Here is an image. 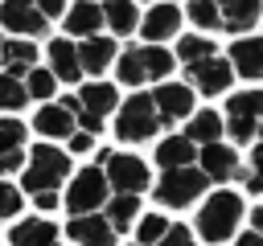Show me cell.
<instances>
[{
  "instance_id": "obj_1",
  "label": "cell",
  "mask_w": 263,
  "mask_h": 246,
  "mask_svg": "<svg viewBox=\"0 0 263 246\" xmlns=\"http://www.w3.org/2000/svg\"><path fill=\"white\" fill-rule=\"evenodd\" d=\"M70 180V156L62 148H53L49 139L45 144H33L29 156H25V172H21V189L33 197L37 209H53L62 205L58 189Z\"/></svg>"
},
{
  "instance_id": "obj_2",
  "label": "cell",
  "mask_w": 263,
  "mask_h": 246,
  "mask_svg": "<svg viewBox=\"0 0 263 246\" xmlns=\"http://www.w3.org/2000/svg\"><path fill=\"white\" fill-rule=\"evenodd\" d=\"M242 217H247L242 197H238L234 189H218V193H210V197L201 201V209H197V234H193V238H201V242H210V246L230 242V238L238 234Z\"/></svg>"
},
{
  "instance_id": "obj_3",
  "label": "cell",
  "mask_w": 263,
  "mask_h": 246,
  "mask_svg": "<svg viewBox=\"0 0 263 246\" xmlns=\"http://www.w3.org/2000/svg\"><path fill=\"white\" fill-rule=\"evenodd\" d=\"M177 57L164 45H127L115 61V78L123 86H148V82H168Z\"/></svg>"
},
{
  "instance_id": "obj_4",
  "label": "cell",
  "mask_w": 263,
  "mask_h": 246,
  "mask_svg": "<svg viewBox=\"0 0 263 246\" xmlns=\"http://www.w3.org/2000/svg\"><path fill=\"white\" fill-rule=\"evenodd\" d=\"M66 102H70V111H74V127L86 131V135H99L103 123H107V115L115 111L119 94H115L111 82H86V86H82L74 98H66Z\"/></svg>"
},
{
  "instance_id": "obj_5",
  "label": "cell",
  "mask_w": 263,
  "mask_h": 246,
  "mask_svg": "<svg viewBox=\"0 0 263 246\" xmlns=\"http://www.w3.org/2000/svg\"><path fill=\"white\" fill-rule=\"evenodd\" d=\"M99 168L107 176V189L115 197H140L148 184H152V172L140 156H127V152H103L99 156Z\"/></svg>"
},
{
  "instance_id": "obj_6",
  "label": "cell",
  "mask_w": 263,
  "mask_h": 246,
  "mask_svg": "<svg viewBox=\"0 0 263 246\" xmlns=\"http://www.w3.org/2000/svg\"><path fill=\"white\" fill-rule=\"evenodd\" d=\"M111 201V189H107V176L99 164H86L82 172L70 176L66 184V197L62 205L70 209V217H82V213H103V205Z\"/></svg>"
},
{
  "instance_id": "obj_7",
  "label": "cell",
  "mask_w": 263,
  "mask_h": 246,
  "mask_svg": "<svg viewBox=\"0 0 263 246\" xmlns=\"http://www.w3.org/2000/svg\"><path fill=\"white\" fill-rule=\"evenodd\" d=\"M164 123L152 107V94H132L127 102H119V115H115V139L123 144H140L148 135H156Z\"/></svg>"
},
{
  "instance_id": "obj_8",
  "label": "cell",
  "mask_w": 263,
  "mask_h": 246,
  "mask_svg": "<svg viewBox=\"0 0 263 246\" xmlns=\"http://www.w3.org/2000/svg\"><path fill=\"white\" fill-rule=\"evenodd\" d=\"M205 189H210L205 172H201L197 164H185V168L160 172V180H156V201L168 205V209H185V205H193Z\"/></svg>"
},
{
  "instance_id": "obj_9",
  "label": "cell",
  "mask_w": 263,
  "mask_h": 246,
  "mask_svg": "<svg viewBox=\"0 0 263 246\" xmlns=\"http://www.w3.org/2000/svg\"><path fill=\"white\" fill-rule=\"evenodd\" d=\"M259 123H263V90H238V94H230L226 115H222V127L230 131V139L234 144H255Z\"/></svg>"
},
{
  "instance_id": "obj_10",
  "label": "cell",
  "mask_w": 263,
  "mask_h": 246,
  "mask_svg": "<svg viewBox=\"0 0 263 246\" xmlns=\"http://www.w3.org/2000/svg\"><path fill=\"white\" fill-rule=\"evenodd\" d=\"M230 82H234V70H230V61H226V53H210V57H197V61L185 66V86H189L193 94L214 98V94H226Z\"/></svg>"
},
{
  "instance_id": "obj_11",
  "label": "cell",
  "mask_w": 263,
  "mask_h": 246,
  "mask_svg": "<svg viewBox=\"0 0 263 246\" xmlns=\"http://www.w3.org/2000/svg\"><path fill=\"white\" fill-rule=\"evenodd\" d=\"M148 94H152V107H156L164 127H173V123H181L197 111V94L185 82H156V90H148Z\"/></svg>"
},
{
  "instance_id": "obj_12",
  "label": "cell",
  "mask_w": 263,
  "mask_h": 246,
  "mask_svg": "<svg viewBox=\"0 0 263 246\" xmlns=\"http://www.w3.org/2000/svg\"><path fill=\"white\" fill-rule=\"evenodd\" d=\"M214 12H218V29L222 33H251L259 20H263V0H210Z\"/></svg>"
},
{
  "instance_id": "obj_13",
  "label": "cell",
  "mask_w": 263,
  "mask_h": 246,
  "mask_svg": "<svg viewBox=\"0 0 263 246\" xmlns=\"http://www.w3.org/2000/svg\"><path fill=\"white\" fill-rule=\"evenodd\" d=\"M201 172H205V180L210 184H226L234 172H238V152H234V144H226V139H218V144H205V148H197V160H193Z\"/></svg>"
},
{
  "instance_id": "obj_14",
  "label": "cell",
  "mask_w": 263,
  "mask_h": 246,
  "mask_svg": "<svg viewBox=\"0 0 263 246\" xmlns=\"http://www.w3.org/2000/svg\"><path fill=\"white\" fill-rule=\"evenodd\" d=\"M0 25L12 29V33H21V37H41L49 29V20L37 12L33 0H4L0 4Z\"/></svg>"
},
{
  "instance_id": "obj_15",
  "label": "cell",
  "mask_w": 263,
  "mask_h": 246,
  "mask_svg": "<svg viewBox=\"0 0 263 246\" xmlns=\"http://www.w3.org/2000/svg\"><path fill=\"white\" fill-rule=\"evenodd\" d=\"M226 61L247 82H263V37H238V41H230Z\"/></svg>"
},
{
  "instance_id": "obj_16",
  "label": "cell",
  "mask_w": 263,
  "mask_h": 246,
  "mask_svg": "<svg viewBox=\"0 0 263 246\" xmlns=\"http://www.w3.org/2000/svg\"><path fill=\"white\" fill-rule=\"evenodd\" d=\"M66 238H74L78 246H115V242H119V234L107 225V217H103V213H82V217H70Z\"/></svg>"
},
{
  "instance_id": "obj_17",
  "label": "cell",
  "mask_w": 263,
  "mask_h": 246,
  "mask_svg": "<svg viewBox=\"0 0 263 246\" xmlns=\"http://www.w3.org/2000/svg\"><path fill=\"white\" fill-rule=\"evenodd\" d=\"M140 33L148 37L144 45H160L164 37H177L181 33V8L177 4H152L148 16L140 20Z\"/></svg>"
},
{
  "instance_id": "obj_18",
  "label": "cell",
  "mask_w": 263,
  "mask_h": 246,
  "mask_svg": "<svg viewBox=\"0 0 263 246\" xmlns=\"http://www.w3.org/2000/svg\"><path fill=\"white\" fill-rule=\"evenodd\" d=\"M33 127H37L41 135H49V139H70V135L78 131V127H74V111H70L66 98H62V102H45V107L37 111Z\"/></svg>"
},
{
  "instance_id": "obj_19",
  "label": "cell",
  "mask_w": 263,
  "mask_h": 246,
  "mask_svg": "<svg viewBox=\"0 0 263 246\" xmlns=\"http://www.w3.org/2000/svg\"><path fill=\"white\" fill-rule=\"evenodd\" d=\"M25 168V127L16 119H0V172Z\"/></svg>"
},
{
  "instance_id": "obj_20",
  "label": "cell",
  "mask_w": 263,
  "mask_h": 246,
  "mask_svg": "<svg viewBox=\"0 0 263 246\" xmlns=\"http://www.w3.org/2000/svg\"><path fill=\"white\" fill-rule=\"evenodd\" d=\"M99 29H103V8L99 4H90V0H78V4H70L66 8V33L70 37H99Z\"/></svg>"
},
{
  "instance_id": "obj_21",
  "label": "cell",
  "mask_w": 263,
  "mask_h": 246,
  "mask_svg": "<svg viewBox=\"0 0 263 246\" xmlns=\"http://www.w3.org/2000/svg\"><path fill=\"white\" fill-rule=\"evenodd\" d=\"M49 74H53L58 82H78V78H82L78 45H74V41H66V37L49 41Z\"/></svg>"
},
{
  "instance_id": "obj_22",
  "label": "cell",
  "mask_w": 263,
  "mask_h": 246,
  "mask_svg": "<svg viewBox=\"0 0 263 246\" xmlns=\"http://www.w3.org/2000/svg\"><path fill=\"white\" fill-rule=\"evenodd\" d=\"M8 242L12 246H58V225L45 221V217H25V221L12 225Z\"/></svg>"
},
{
  "instance_id": "obj_23",
  "label": "cell",
  "mask_w": 263,
  "mask_h": 246,
  "mask_svg": "<svg viewBox=\"0 0 263 246\" xmlns=\"http://www.w3.org/2000/svg\"><path fill=\"white\" fill-rule=\"evenodd\" d=\"M115 61V37H86L78 45V66L82 74H103Z\"/></svg>"
},
{
  "instance_id": "obj_24",
  "label": "cell",
  "mask_w": 263,
  "mask_h": 246,
  "mask_svg": "<svg viewBox=\"0 0 263 246\" xmlns=\"http://www.w3.org/2000/svg\"><path fill=\"white\" fill-rule=\"evenodd\" d=\"M181 135H185L189 144L205 148V144H218V139L226 135V127H222V115H218V111H193Z\"/></svg>"
},
{
  "instance_id": "obj_25",
  "label": "cell",
  "mask_w": 263,
  "mask_h": 246,
  "mask_svg": "<svg viewBox=\"0 0 263 246\" xmlns=\"http://www.w3.org/2000/svg\"><path fill=\"white\" fill-rule=\"evenodd\" d=\"M193 160H197V144H189L181 131H177V135H164V139L156 144V164H160V172L185 168V164H193Z\"/></svg>"
},
{
  "instance_id": "obj_26",
  "label": "cell",
  "mask_w": 263,
  "mask_h": 246,
  "mask_svg": "<svg viewBox=\"0 0 263 246\" xmlns=\"http://www.w3.org/2000/svg\"><path fill=\"white\" fill-rule=\"evenodd\" d=\"M103 25L115 33V37H127L140 29V12H136V0H103Z\"/></svg>"
},
{
  "instance_id": "obj_27",
  "label": "cell",
  "mask_w": 263,
  "mask_h": 246,
  "mask_svg": "<svg viewBox=\"0 0 263 246\" xmlns=\"http://www.w3.org/2000/svg\"><path fill=\"white\" fill-rule=\"evenodd\" d=\"M0 66H8L12 78L29 74V70L37 66V45H33V41H4V49H0Z\"/></svg>"
},
{
  "instance_id": "obj_28",
  "label": "cell",
  "mask_w": 263,
  "mask_h": 246,
  "mask_svg": "<svg viewBox=\"0 0 263 246\" xmlns=\"http://www.w3.org/2000/svg\"><path fill=\"white\" fill-rule=\"evenodd\" d=\"M103 217H107V225H111L115 234H127L132 221L140 217V197H115V193H111V201L103 205Z\"/></svg>"
},
{
  "instance_id": "obj_29",
  "label": "cell",
  "mask_w": 263,
  "mask_h": 246,
  "mask_svg": "<svg viewBox=\"0 0 263 246\" xmlns=\"http://www.w3.org/2000/svg\"><path fill=\"white\" fill-rule=\"evenodd\" d=\"M238 180H242V189L247 193H263V148L259 144H251V156H247V164H238V172H234Z\"/></svg>"
},
{
  "instance_id": "obj_30",
  "label": "cell",
  "mask_w": 263,
  "mask_h": 246,
  "mask_svg": "<svg viewBox=\"0 0 263 246\" xmlns=\"http://www.w3.org/2000/svg\"><path fill=\"white\" fill-rule=\"evenodd\" d=\"M210 53H218V41H214V37H197V33H193V37H181V41H177V53H173V57H177L181 66H189V61L210 57Z\"/></svg>"
},
{
  "instance_id": "obj_31",
  "label": "cell",
  "mask_w": 263,
  "mask_h": 246,
  "mask_svg": "<svg viewBox=\"0 0 263 246\" xmlns=\"http://www.w3.org/2000/svg\"><path fill=\"white\" fill-rule=\"evenodd\" d=\"M164 230H168V221H164L160 213H144V217H136V246H156V242L164 238Z\"/></svg>"
},
{
  "instance_id": "obj_32",
  "label": "cell",
  "mask_w": 263,
  "mask_h": 246,
  "mask_svg": "<svg viewBox=\"0 0 263 246\" xmlns=\"http://www.w3.org/2000/svg\"><path fill=\"white\" fill-rule=\"evenodd\" d=\"M53 86H58V78H53L49 70H37V66H33V70L25 74V94H29V98L49 102V98H53Z\"/></svg>"
},
{
  "instance_id": "obj_33",
  "label": "cell",
  "mask_w": 263,
  "mask_h": 246,
  "mask_svg": "<svg viewBox=\"0 0 263 246\" xmlns=\"http://www.w3.org/2000/svg\"><path fill=\"white\" fill-rule=\"evenodd\" d=\"M25 102H29L25 82H21V78H12V74H0V111H21Z\"/></svg>"
},
{
  "instance_id": "obj_34",
  "label": "cell",
  "mask_w": 263,
  "mask_h": 246,
  "mask_svg": "<svg viewBox=\"0 0 263 246\" xmlns=\"http://www.w3.org/2000/svg\"><path fill=\"white\" fill-rule=\"evenodd\" d=\"M185 12H189V20H193L201 33H222V29H218V12H214V4H210V0H189V8H185Z\"/></svg>"
},
{
  "instance_id": "obj_35",
  "label": "cell",
  "mask_w": 263,
  "mask_h": 246,
  "mask_svg": "<svg viewBox=\"0 0 263 246\" xmlns=\"http://www.w3.org/2000/svg\"><path fill=\"white\" fill-rule=\"evenodd\" d=\"M25 205V197H21V189L12 184V180H0V221H8V217H16V209Z\"/></svg>"
},
{
  "instance_id": "obj_36",
  "label": "cell",
  "mask_w": 263,
  "mask_h": 246,
  "mask_svg": "<svg viewBox=\"0 0 263 246\" xmlns=\"http://www.w3.org/2000/svg\"><path fill=\"white\" fill-rule=\"evenodd\" d=\"M156 246H197V238H193L189 225H173V221H168V230H164V238H160Z\"/></svg>"
},
{
  "instance_id": "obj_37",
  "label": "cell",
  "mask_w": 263,
  "mask_h": 246,
  "mask_svg": "<svg viewBox=\"0 0 263 246\" xmlns=\"http://www.w3.org/2000/svg\"><path fill=\"white\" fill-rule=\"evenodd\" d=\"M37 4V12L45 16V20H53V16H66V0H33Z\"/></svg>"
},
{
  "instance_id": "obj_38",
  "label": "cell",
  "mask_w": 263,
  "mask_h": 246,
  "mask_svg": "<svg viewBox=\"0 0 263 246\" xmlns=\"http://www.w3.org/2000/svg\"><path fill=\"white\" fill-rule=\"evenodd\" d=\"M90 148H95V135H86V131H74V135H70V152H74V156H86Z\"/></svg>"
},
{
  "instance_id": "obj_39",
  "label": "cell",
  "mask_w": 263,
  "mask_h": 246,
  "mask_svg": "<svg viewBox=\"0 0 263 246\" xmlns=\"http://www.w3.org/2000/svg\"><path fill=\"white\" fill-rule=\"evenodd\" d=\"M234 246H263V238L255 230H242V234H234Z\"/></svg>"
},
{
  "instance_id": "obj_40",
  "label": "cell",
  "mask_w": 263,
  "mask_h": 246,
  "mask_svg": "<svg viewBox=\"0 0 263 246\" xmlns=\"http://www.w3.org/2000/svg\"><path fill=\"white\" fill-rule=\"evenodd\" d=\"M251 230L263 238V205H255V209H251Z\"/></svg>"
},
{
  "instance_id": "obj_41",
  "label": "cell",
  "mask_w": 263,
  "mask_h": 246,
  "mask_svg": "<svg viewBox=\"0 0 263 246\" xmlns=\"http://www.w3.org/2000/svg\"><path fill=\"white\" fill-rule=\"evenodd\" d=\"M255 144H259V148H263V123H259V131H255Z\"/></svg>"
},
{
  "instance_id": "obj_42",
  "label": "cell",
  "mask_w": 263,
  "mask_h": 246,
  "mask_svg": "<svg viewBox=\"0 0 263 246\" xmlns=\"http://www.w3.org/2000/svg\"><path fill=\"white\" fill-rule=\"evenodd\" d=\"M0 49H4V37H0Z\"/></svg>"
},
{
  "instance_id": "obj_43",
  "label": "cell",
  "mask_w": 263,
  "mask_h": 246,
  "mask_svg": "<svg viewBox=\"0 0 263 246\" xmlns=\"http://www.w3.org/2000/svg\"><path fill=\"white\" fill-rule=\"evenodd\" d=\"M132 246H136V242H132Z\"/></svg>"
}]
</instances>
